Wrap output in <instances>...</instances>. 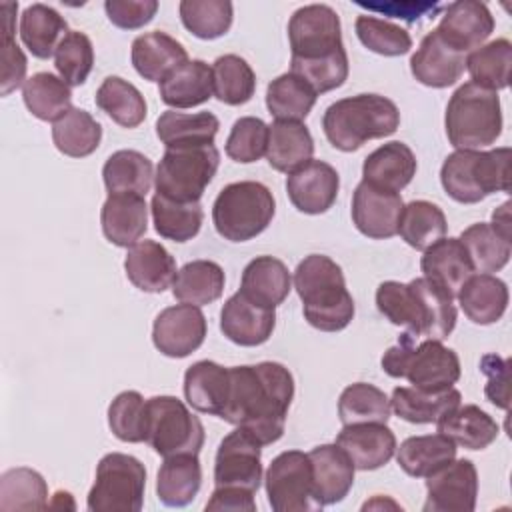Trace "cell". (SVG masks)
<instances>
[{
  "mask_svg": "<svg viewBox=\"0 0 512 512\" xmlns=\"http://www.w3.org/2000/svg\"><path fill=\"white\" fill-rule=\"evenodd\" d=\"M214 96L228 106H240L252 100L256 92V74L238 54L218 56L212 64Z\"/></svg>",
  "mask_w": 512,
  "mask_h": 512,
  "instance_id": "obj_50",
  "label": "cell"
},
{
  "mask_svg": "<svg viewBox=\"0 0 512 512\" xmlns=\"http://www.w3.org/2000/svg\"><path fill=\"white\" fill-rule=\"evenodd\" d=\"M230 386V370L214 360H198L184 372V398L202 412L218 416L224 410Z\"/></svg>",
  "mask_w": 512,
  "mask_h": 512,
  "instance_id": "obj_31",
  "label": "cell"
},
{
  "mask_svg": "<svg viewBox=\"0 0 512 512\" xmlns=\"http://www.w3.org/2000/svg\"><path fill=\"white\" fill-rule=\"evenodd\" d=\"M222 420L252 434L262 446L282 438L294 398V376L280 362L232 366Z\"/></svg>",
  "mask_w": 512,
  "mask_h": 512,
  "instance_id": "obj_1",
  "label": "cell"
},
{
  "mask_svg": "<svg viewBox=\"0 0 512 512\" xmlns=\"http://www.w3.org/2000/svg\"><path fill=\"white\" fill-rule=\"evenodd\" d=\"M206 510H232V512H254V492L240 488H214Z\"/></svg>",
  "mask_w": 512,
  "mask_h": 512,
  "instance_id": "obj_62",
  "label": "cell"
},
{
  "mask_svg": "<svg viewBox=\"0 0 512 512\" xmlns=\"http://www.w3.org/2000/svg\"><path fill=\"white\" fill-rule=\"evenodd\" d=\"M390 412V398L384 390L368 382H354L346 386L338 398V418L342 426L364 422L386 424Z\"/></svg>",
  "mask_w": 512,
  "mask_h": 512,
  "instance_id": "obj_51",
  "label": "cell"
},
{
  "mask_svg": "<svg viewBox=\"0 0 512 512\" xmlns=\"http://www.w3.org/2000/svg\"><path fill=\"white\" fill-rule=\"evenodd\" d=\"M154 230L172 242L192 240L204 220V210L200 202H174L160 194L152 196L150 202Z\"/></svg>",
  "mask_w": 512,
  "mask_h": 512,
  "instance_id": "obj_47",
  "label": "cell"
},
{
  "mask_svg": "<svg viewBox=\"0 0 512 512\" xmlns=\"http://www.w3.org/2000/svg\"><path fill=\"white\" fill-rule=\"evenodd\" d=\"M510 206H512V202H510V200H506L502 206H498V208L492 212V222H490L496 230H500V232H502V234H506V236H512Z\"/></svg>",
  "mask_w": 512,
  "mask_h": 512,
  "instance_id": "obj_63",
  "label": "cell"
},
{
  "mask_svg": "<svg viewBox=\"0 0 512 512\" xmlns=\"http://www.w3.org/2000/svg\"><path fill=\"white\" fill-rule=\"evenodd\" d=\"M354 30L358 40L380 56H402L412 48L410 32L384 18L362 14L356 18Z\"/></svg>",
  "mask_w": 512,
  "mask_h": 512,
  "instance_id": "obj_54",
  "label": "cell"
},
{
  "mask_svg": "<svg viewBox=\"0 0 512 512\" xmlns=\"http://www.w3.org/2000/svg\"><path fill=\"white\" fill-rule=\"evenodd\" d=\"M134 70L148 82H162L178 66L188 62L186 48L166 32L154 30L134 38L130 48Z\"/></svg>",
  "mask_w": 512,
  "mask_h": 512,
  "instance_id": "obj_26",
  "label": "cell"
},
{
  "mask_svg": "<svg viewBox=\"0 0 512 512\" xmlns=\"http://www.w3.org/2000/svg\"><path fill=\"white\" fill-rule=\"evenodd\" d=\"M416 334L402 332L396 346L382 354V370L392 378H406L420 390H446L460 380V358L442 340L426 338L416 344Z\"/></svg>",
  "mask_w": 512,
  "mask_h": 512,
  "instance_id": "obj_5",
  "label": "cell"
},
{
  "mask_svg": "<svg viewBox=\"0 0 512 512\" xmlns=\"http://www.w3.org/2000/svg\"><path fill=\"white\" fill-rule=\"evenodd\" d=\"M462 404V394L452 386L446 390L430 392L414 386H398L392 390V412L410 424H436L442 416Z\"/></svg>",
  "mask_w": 512,
  "mask_h": 512,
  "instance_id": "obj_33",
  "label": "cell"
},
{
  "mask_svg": "<svg viewBox=\"0 0 512 512\" xmlns=\"http://www.w3.org/2000/svg\"><path fill=\"white\" fill-rule=\"evenodd\" d=\"M202 486V466L198 454L166 456L156 476V496L164 506H188Z\"/></svg>",
  "mask_w": 512,
  "mask_h": 512,
  "instance_id": "obj_35",
  "label": "cell"
},
{
  "mask_svg": "<svg viewBox=\"0 0 512 512\" xmlns=\"http://www.w3.org/2000/svg\"><path fill=\"white\" fill-rule=\"evenodd\" d=\"M96 106L118 126L136 128L146 118V100L140 90L120 76H108L96 90Z\"/></svg>",
  "mask_w": 512,
  "mask_h": 512,
  "instance_id": "obj_46",
  "label": "cell"
},
{
  "mask_svg": "<svg viewBox=\"0 0 512 512\" xmlns=\"http://www.w3.org/2000/svg\"><path fill=\"white\" fill-rule=\"evenodd\" d=\"M466 68L472 76L470 82L498 92L510 84L512 68V44L508 38H496L488 44H482L466 56Z\"/></svg>",
  "mask_w": 512,
  "mask_h": 512,
  "instance_id": "obj_49",
  "label": "cell"
},
{
  "mask_svg": "<svg viewBox=\"0 0 512 512\" xmlns=\"http://www.w3.org/2000/svg\"><path fill=\"white\" fill-rule=\"evenodd\" d=\"M268 124L256 116H242L232 124L226 138V154L234 162L250 164L266 156Z\"/></svg>",
  "mask_w": 512,
  "mask_h": 512,
  "instance_id": "obj_58",
  "label": "cell"
},
{
  "mask_svg": "<svg viewBox=\"0 0 512 512\" xmlns=\"http://www.w3.org/2000/svg\"><path fill=\"white\" fill-rule=\"evenodd\" d=\"M290 62H318L340 52L342 44L340 16L328 4H306L288 20Z\"/></svg>",
  "mask_w": 512,
  "mask_h": 512,
  "instance_id": "obj_12",
  "label": "cell"
},
{
  "mask_svg": "<svg viewBox=\"0 0 512 512\" xmlns=\"http://www.w3.org/2000/svg\"><path fill=\"white\" fill-rule=\"evenodd\" d=\"M54 66L58 76L68 86H80L88 80L94 68V46L92 40L78 30H70L60 42L54 54Z\"/></svg>",
  "mask_w": 512,
  "mask_h": 512,
  "instance_id": "obj_55",
  "label": "cell"
},
{
  "mask_svg": "<svg viewBox=\"0 0 512 512\" xmlns=\"http://www.w3.org/2000/svg\"><path fill=\"white\" fill-rule=\"evenodd\" d=\"M448 222L442 208L428 200H412L404 204L398 234L414 250H426L446 236Z\"/></svg>",
  "mask_w": 512,
  "mask_h": 512,
  "instance_id": "obj_48",
  "label": "cell"
},
{
  "mask_svg": "<svg viewBox=\"0 0 512 512\" xmlns=\"http://www.w3.org/2000/svg\"><path fill=\"white\" fill-rule=\"evenodd\" d=\"M102 126L82 108H70L52 124V142L64 156L86 158L100 146Z\"/></svg>",
  "mask_w": 512,
  "mask_h": 512,
  "instance_id": "obj_45",
  "label": "cell"
},
{
  "mask_svg": "<svg viewBox=\"0 0 512 512\" xmlns=\"http://www.w3.org/2000/svg\"><path fill=\"white\" fill-rule=\"evenodd\" d=\"M108 426L122 442H144L146 400L138 390L120 392L108 406Z\"/></svg>",
  "mask_w": 512,
  "mask_h": 512,
  "instance_id": "obj_57",
  "label": "cell"
},
{
  "mask_svg": "<svg viewBox=\"0 0 512 512\" xmlns=\"http://www.w3.org/2000/svg\"><path fill=\"white\" fill-rule=\"evenodd\" d=\"M340 176L324 160H310L286 178V192L294 208L302 214H324L336 202Z\"/></svg>",
  "mask_w": 512,
  "mask_h": 512,
  "instance_id": "obj_19",
  "label": "cell"
},
{
  "mask_svg": "<svg viewBox=\"0 0 512 512\" xmlns=\"http://www.w3.org/2000/svg\"><path fill=\"white\" fill-rule=\"evenodd\" d=\"M126 278L142 292L158 294L172 286L176 278L174 256L156 240H138L124 258Z\"/></svg>",
  "mask_w": 512,
  "mask_h": 512,
  "instance_id": "obj_24",
  "label": "cell"
},
{
  "mask_svg": "<svg viewBox=\"0 0 512 512\" xmlns=\"http://www.w3.org/2000/svg\"><path fill=\"white\" fill-rule=\"evenodd\" d=\"M336 444L348 454L356 470H378L396 454V436L380 422L346 424L338 432Z\"/></svg>",
  "mask_w": 512,
  "mask_h": 512,
  "instance_id": "obj_21",
  "label": "cell"
},
{
  "mask_svg": "<svg viewBox=\"0 0 512 512\" xmlns=\"http://www.w3.org/2000/svg\"><path fill=\"white\" fill-rule=\"evenodd\" d=\"M2 76H0V94L8 96L16 88L24 86L28 60L22 48L14 40V20L18 12V2H2Z\"/></svg>",
  "mask_w": 512,
  "mask_h": 512,
  "instance_id": "obj_56",
  "label": "cell"
},
{
  "mask_svg": "<svg viewBox=\"0 0 512 512\" xmlns=\"http://www.w3.org/2000/svg\"><path fill=\"white\" fill-rule=\"evenodd\" d=\"M398 126V106L380 94H356L336 100L322 116V130L328 142L342 152H354L368 140L386 138Z\"/></svg>",
  "mask_w": 512,
  "mask_h": 512,
  "instance_id": "obj_4",
  "label": "cell"
},
{
  "mask_svg": "<svg viewBox=\"0 0 512 512\" xmlns=\"http://www.w3.org/2000/svg\"><path fill=\"white\" fill-rule=\"evenodd\" d=\"M262 482V444L238 428L226 434L214 458V488H240L258 492Z\"/></svg>",
  "mask_w": 512,
  "mask_h": 512,
  "instance_id": "obj_14",
  "label": "cell"
},
{
  "mask_svg": "<svg viewBox=\"0 0 512 512\" xmlns=\"http://www.w3.org/2000/svg\"><path fill=\"white\" fill-rule=\"evenodd\" d=\"M102 180L108 194L132 192L146 196L154 180V166L138 150H116L102 166Z\"/></svg>",
  "mask_w": 512,
  "mask_h": 512,
  "instance_id": "obj_41",
  "label": "cell"
},
{
  "mask_svg": "<svg viewBox=\"0 0 512 512\" xmlns=\"http://www.w3.org/2000/svg\"><path fill=\"white\" fill-rule=\"evenodd\" d=\"M104 238L120 248H130L148 230V206L142 194H108L100 210Z\"/></svg>",
  "mask_w": 512,
  "mask_h": 512,
  "instance_id": "obj_23",
  "label": "cell"
},
{
  "mask_svg": "<svg viewBox=\"0 0 512 512\" xmlns=\"http://www.w3.org/2000/svg\"><path fill=\"white\" fill-rule=\"evenodd\" d=\"M376 308L394 326L432 340L448 338L458 320L454 296L424 276L406 284L382 282L376 288Z\"/></svg>",
  "mask_w": 512,
  "mask_h": 512,
  "instance_id": "obj_2",
  "label": "cell"
},
{
  "mask_svg": "<svg viewBox=\"0 0 512 512\" xmlns=\"http://www.w3.org/2000/svg\"><path fill=\"white\" fill-rule=\"evenodd\" d=\"M312 462L314 496L320 506L342 502L354 484V464L348 454L334 444H320L308 452Z\"/></svg>",
  "mask_w": 512,
  "mask_h": 512,
  "instance_id": "obj_25",
  "label": "cell"
},
{
  "mask_svg": "<svg viewBox=\"0 0 512 512\" xmlns=\"http://www.w3.org/2000/svg\"><path fill=\"white\" fill-rule=\"evenodd\" d=\"M178 12L184 28L200 40L224 36L234 18V8L228 0H182Z\"/></svg>",
  "mask_w": 512,
  "mask_h": 512,
  "instance_id": "obj_53",
  "label": "cell"
},
{
  "mask_svg": "<svg viewBox=\"0 0 512 512\" xmlns=\"http://www.w3.org/2000/svg\"><path fill=\"white\" fill-rule=\"evenodd\" d=\"M360 8L368 12H380L388 18H400L406 22H416L420 16L434 14L440 4L438 2H356Z\"/></svg>",
  "mask_w": 512,
  "mask_h": 512,
  "instance_id": "obj_61",
  "label": "cell"
},
{
  "mask_svg": "<svg viewBox=\"0 0 512 512\" xmlns=\"http://www.w3.org/2000/svg\"><path fill=\"white\" fill-rule=\"evenodd\" d=\"M420 270L424 278L436 282L454 298L462 284L476 272L460 238L452 236H444L424 250Z\"/></svg>",
  "mask_w": 512,
  "mask_h": 512,
  "instance_id": "obj_28",
  "label": "cell"
},
{
  "mask_svg": "<svg viewBox=\"0 0 512 512\" xmlns=\"http://www.w3.org/2000/svg\"><path fill=\"white\" fill-rule=\"evenodd\" d=\"M208 324L200 306L174 304L164 308L152 324V342L168 358H186L196 352L206 338Z\"/></svg>",
  "mask_w": 512,
  "mask_h": 512,
  "instance_id": "obj_15",
  "label": "cell"
},
{
  "mask_svg": "<svg viewBox=\"0 0 512 512\" xmlns=\"http://www.w3.org/2000/svg\"><path fill=\"white\" fill-rule=\"evenodd\" d=\"M276 328V308H264L240 290L232 294L220 310L222 334L238 346H260L270 340Z\"/></svg>",
  "mask_w": 512,
  "mask_h": 512,
  "instance_id": "obj_20",
  "label": "cell"
},
{
  "mask_svg": "<svg viewBox=\"0 0 512 512\" xmlns=\"http://www.w3.org/2000/svg\"><path fill=\"white\" fill-rule=\"evenodd\" d=\"M466 70V54L450 48L434 30L428 32L410 58L412 76L430 88H448Z\"/></svg>",
  "mask_w": 512,
  "mask_h": 512,
  "instance_id": "obj_22",
  "label": "cell"
},
{
  "mask_svg": "<svg viewBox=\"0 0 512 512\" xmlns=\"http://www.w3.org/2000/svg\"><path fill=\"white\" fill-rule=\"evenodd\" d=\"M276 214V202L268 186L256 180H240L224 186L212 204L216 232L228 242H248L262 234Z\"/></svg>",
  "mask_w": 512,
  "mask_h": 512,
  "instance_id": "obj_8",
  "label": "cell"
},
{
  "mask_svg": "<svg viewBox=\"0 0 512 512\" xmlns=\"http://www.w3.org/2000/svg\"><path fill=\"white\" fill-rule=\"evenodd\" d=\"M402 210L404 202L398 192L376 188L364 180L352 194V222L360 234L372 240L396 236Z\"/></svg>",
  "mask_w": 512,
  "mask_h": 512,
  "instance_id": "obj_17",
  "label": "cell"
},
{
  "mask_svg": "<svg viewBox=\"0 0 512 512\" xmlns=\"http://www.w3.org/2000/svg\"><path fill=\"white\" fill-rule=\"evenodd\" d=\"M144 490V464L130 454L110 452L96 466L86 506L90 512H138L144 506Z\"/></svg>",
  "mask_w": 512,
  "mask_h": 512,
  "instance_id": "obj_10",
  "label": "cell"
},
{
  "mask_svg": "<svg viewBox=\"0 0 512 512\" xmlns=\"http://www.w3.org/2000/svg\"><path fill=\"white\" fill-rule=\"evenodd\" d=\"M318 94L294 72L276 76L266 88V108L276 120L302 122L312 112Z\"/></svg>",
  "mask_w": 512,
  "mask_h": 512,
  "instance_id": "obj_43",
  "label": "cell"
},
{
  "mask_svg": "<svg viewBox=\"0 0 512 512\" xmlns=\"http://www.w3.org/2000/svg\"><path fill=\"white\" fill-rule=\"evenodd\" d=\"M160 100L176 110L194 108L214 96L212 66L204 60H188L158 84Z\"/></svg>",
  "mask_w": 512,
  "mask_h": 512,
  "instance_id": "obj_32",
  "label": "cell"
},
{
  "mask_svg": "<svg viewBox=\"0 0 512 512\" xmlns=\"http://www.w3.org/2000/svg\"><path fill=\"white\" fill-rule=\"evenodd\" d=\"M472 266L480 274L502 270L512 254V236L502 234L490 222H476L460 234Z\"/></svg>",
  "mask_w": 512,
  "mask_h": 512,
  "instance_id": "obj_44",
  "label": "cell"
},
{
  "mask_svg": "<svg viewBox=\"0 0 512 512\" xmlns=\"http://www.w3.org/2000/svg\"><path fill=\"white\" fill-rule=\"evenodd\" d=\"M218 128L220 122L212 112L184 114L166 110L156 120V136L166 148L214 144Z\"/></svg>",
  "mask_w": 512,
  "mask_h": 512,
  "instance_id": "obj_40",
  "label": "cell"
},
{
  "mask_svg": "<svg viewBox=\"0 0 512 512\" xmlns=\"http://www.w3.org/2000/svg\"><path fill=\"white\" fill-rule=\"evenodd\" d=\"M434 32L454 50L470 54L494 32V16L478 0H458L446 6Z\"/></svg>",
  "mask_w": 512,
  "mask_h": 512,
  "instance_id": "obj_18",
  "label": "cell"
},
{
  "mask_svg": "<svg viewBox=\"0 0 512 512\" xmlns=\"http://www.w3.org/2000/svg\"><path fill=\"white\" fill-rule=\"evenodd\" d=\"M438 432L448 436L456 446L468 450H484L498 438V424L496 420L480 410L476 404H460L442 416L438 422Z\"/></svg>",
  "mask_w": 512,
  "mask_h": 512,
  "instance_id": "obj_37",
  "label": "cell"
},
{
  "mask_svg": "<svg viewBox=\"0 0 512 512\" xmlns=\"http://www.w3.org/2000/svg\"><path fill=\"white\" fill-rule=\"evenodd\" d=\"M108 20L120 30H138L152 22L158 12L156 0H106Z\"/></svg>",
  "mask_w": 512,
  "mask_h": 512,
  "instance_id": "obj_59",
  "label": "cell"
},
{
  "mask_svg": "<svg viewBox=\"0 0 512 512\" xmlns=\"http://www.w3.org/2000/svg\"><path fill=\"white\" fill-rule=\"evenodd\" d=\"M294 288L302 300L306 322L322 332L344 330L356 312L346 278L330 256L310 254L294 270Z\"/></svg>",
  "mask_w": 512,
  "mask_h": 512,
  "instance_id": "obj_3",
  "label": "cell"
},
{
  "mask_svg": "<svg viewBox=\"0 0 512 512\" xmlns=\"http://www.w3.org/2000/svg\"><path fill=\"white\" fill-rule=\"evenodd\" d=\"M416 168L418 162L412 148L400 140H392L364 158L362 180L382 190L400 192L412 182Z\"/></svg>",
  "mask_w": 512,
  "mask_h": 512,
  "instance_id": "obj_27",
  "label": "cell"
},
{
  "mask_svg": "<svg viewBox=\"0 0 512 512\" xmlns=\"http://www.w3.org/2000/svg\"><path fill=\"white\" fill-rule=\"evenodd\" d=\"M444 128L456 150H480L502 134V108L498 92L466 82L450 96Z\"/></svg>",
  "mask_w": 512,
  "mask_h": 512,
  "instance_id": "obj_7",
  "label": "cell"
},
{
  "mask_svg": "<svg viewBox=\"0 0 512 512\" xmlns=\"http://www.w3.org/2000/svg\"><path fill=\"white\" fill-rule=\"evenodd\" d=\"M464 316L480 326L498 322L508 308V286L494 274H472L456 294Z\"/></svg>",
  "mask_w": 512,
  "mask_h": 512,
  "instance_id": "obj_30",
  "label": "cell"
},
{
  "mask_svg": "<svg viewBox=\"0 0 512 512\" xmlns=\"http://www.w3.org/2000/svg\"><path fill=\"white\" fill-rule=\"evenodd\" d=\"M218 166L220 152L214 144L166 148L154 174L156 194L174 202H200Z\"/></svg>",
  "mask_w": 512,
  "mask_h": 512,
  "instance_id": "obj_9",
  "label": "cell"
},
{
  "mask_svg": "<svg viewBox=\"0 0 512 512\" xmlns=\"http://www.w3.org/2000/svg\"><path fill=\"white\" fill-rule=\"evenodd\" d=\"M314 140L304 122L276 120L268 126L266 160L278 172H294L312 160Z\"/></svg>",
  "mask_w": 512,
  "mask_h": 512,
  "instance_id": "obj_34",
  "label": "cell"
},
{
  "mask_svg": "<svg viewBox=\"0 0 512 512\" xmlns=\"http://www.w3.org/2000/svg\"><path fill=\"white\" fill-rule=\"evenodd\" d=\"M510 148L454 150L440 168L444 192L460 204H476L494 192L510 190Z\"/></svg>",
  "mask_w": 512,
  "mask_h": 512,
  "instance_id": "obj_6",
  "label": "cell"
},
{
  "mask_svg": "<svg viewBox=\"0 0 512 512\" xmlns=\"http://www.w3.org/2000/svg\"><path fill=\"white\" fill-rule=\"evenodd\" d=\"M48 506V486L40 472L18 466L0 476V510H42Z\"/></svg>",
  "mask_w": 512,
  "mask_h": 512,
  "instance_id": "obj_52",
  "label": "cell"
},
{
  "mask_svg": "<svg viewBox=\"0 0 512 512\" xmlns=\"http://www.w3.org/2000/svg\"><path fill=\"white\" fill-rule=\"evenodd\" d=\"M480 372L486 374L488 382L484 388L486 398L502 408L508 410V400H510V360L508 358H500L498 354H484L480 358Z\"/></svg>",
  "mask_w": 512,
  "mask_h": 512,
  "instance_id": "obj_60",
  "label": "cell"
},
{
  "mask_svg": "<svg viewBox=\"0 0 512 512\" xmlns=\"http://www.w3.org/2000/svg\"><path fill=\"white\" fill-rule=\"evenodd\" d=\"M424 512H472L478 496V472L472 460H452L426 478Z\"/></svg>",
  "mask_w": 512,
  "mask_h": 512,
  "instance_id": "obj_16",
  "label": "cell"
},
{
  "mask_svg": "<svg viewBox=\"0 0 512 512\" xmlns=\"http://www.w3.org/2000/svg\"><path fill=\"white\" fill-rule=\"evenodd\" d=\"M292 290L288 266L274 256H256L240 278V292L264 308L280 306Z\"/></svg>",
  "mask_w": 512,
  "mask_h": 512,
  "instance_id": "obj_29",
  "label": "cell"
},
{
  "mask_svg": "<svg viewBox=\"0 0 512 512\" xmlns=\"http://www.w3.org/2000/svg\"><path fill=\"white\" fill-rule=\"evenodd\" d=\"M224 270L214 260H192L184 264L172 282V294L176 300L194 306H206L216 302L224 292Z\"/></svg>",
  "mask_w": 512,
  "mask_h": 512,
  "instance_id": "obj_39",
  "label": "cell"
},
{
  "mask_svg": "<svg viewBox=\"0 0 512 512\" xmlns=\"http://www.w3.org/2000/svg\"><path fill=\"white\" fill-rule=\"evenodd\" d=\"M146 440L150 448L166 456L198 454L204 444V426L196 414L176 396H152L146 400Z\"/></svg>",
  "mask_w": 512,
  "mask_h": 512,
  "instance_id": "obj_11",
  "label": "cell"
},
{
  "mask_svg": "<svg viewBox=\"0 0 512 512\" xmlns=\"http://www.w3.org/2000/svg\"><path fill=\"white\" fill-rule=\"evenodd\" d=\"M22 100L38 120L56 122L72 108V90L60 76L36 72L24 82Z\"/></svg>",
  "mask_w": 512,
  "mask_h": 512,
  "instance_id": "obj_42",
  "label": "cell"
},
{
  "mask_svg": "<svg viewBox=\"0 0 512 512\" xmlns=\"http://www.w3.org/2000/svg\"><path fill=\"white\" fill-rule=\"evenodd\" d=\"M264 486L274 512H308L322 508L314 496L310 456L302 450L280 452L266 470Z\"/></svg>",
  "mask_w": 512,
  "mask_h": 512,
  "instance_id": "obj_13",
  "label": "cell"
},
{
  "mask_svg": "<svg viewBox=\"0 0 512 512\" xmlns=\"http://www.w3.org/2000/svg\"><path fill=\"white\" fill-rule=\"evenodd\" d=\"M456 450V444L442 432L410 436L396 446V462L408 476L428 478L452 462L456 458Z\"/></svg>",
  "mask_w": 512,
  "mask_h": 512,
  "instance_id": "obj_36",
  "label": "cell"
},
{
  "mask_svg": "<svg viewBox=\"0 0 512 512\" xmlns=\"http://www.w3.org/2000/svg\"><path fill=\"white\" fill-rule=\"evenodd\" d=\"M68 34V22L46 4H30L20 16V38L32 56L48 60Z\"/></svg>",
  "mask_w": 512,
  "mask_h": 512,
  "instance_id": "obj_38",
  "label": "cell"
}]
</instances>
